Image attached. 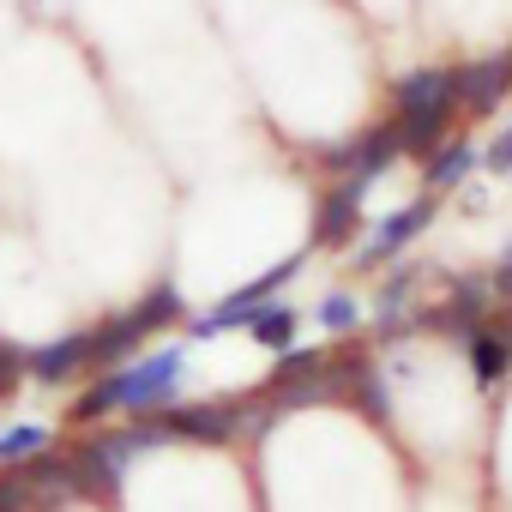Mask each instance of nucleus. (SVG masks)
Returning <instances> with one entry per match:
<instances>
[{
  "mask_svg": "<svg viewBox=\"0 0 512 512\" xmlns=\"http://www.w3.org/2000/svg\"><path fill=\"white\" fill-rule=\"evenodd\" d=\"M247 338L260 344V350H272V356H284V350H296V338H302V314H296L290 302H266L260 314L247 320Z\"/></svg>",
  "mask_w": 512,
  "mask_h": 512,
  "instance_id": "9",
  "label": "nucleus"
},
{
  "mask_svg": "<svg viewBox=\"0 0 512 512\" xmlns=\"http://www.w3.org/2000/svg\"><path fill=\"white\" fill-rule=\"evenodd\" d=\"M488 284H494V302H512V247L500 253V266H494V278H488Z\"/></svg>",
  "mask_w": 512,
  "mask_h": 512,
  "instance_id": "15",
  "label": "nucleus"
},
{
  "mask_svg": "<svg viewBox=\"0 0 512 512\" xmlns=\"http://www.w3.org/2000/svg\"><path fill=\"white\" fill-rule=\"evenodd\" d=\"M19 380H25V350L19 344H0V398H7Z\"/></svg>",
  "mask_w": 512,
  "mask_h": 512,
  "instance_id": "13",
  "label": "nucleus"
},
{
  "mask_svg": "<svg viewBox=\"0 0 512 512\" xmlns=\"http://www.w3.org/2000/svg\"><path fill=\"white\" fill-rule=\"evenodd\" d=\"M314 320H320V332H356L368 320V308L356 302V290H326L320 308H314Z\"/></svg>",
  "mask_w": 512,
  "mask_h": 512,
  "instance_id": "10",
  "label": "nucleus"
},
{
  "mask_svg": "<svg viewBox=\"0 0 512 512\" xmlns=\"http://www.w3.org/2000/svg\"><path fill=\"white\" fill-rule=\"evenodd\" d=\"M356 398L386 422L392 416V386H386V374H380V362H356Z\"/></svg>",
  "mask_w": 512,
  "mask_h": 512,
  "instance_id": "12",
  "label": "nucleus"
},
{
  "mask_svg": "<svg viewBox=\"0 0 512 512\" xmlns=\"http://www.w3.org/2000/svg\"><path fill=\"white\" fill-rule=\"evenodd\" d=\"M368 211V181H332L320 193V223H314V247H344L362 229Z\"/></svg>",
  "mask_w": 512,
  "mask_h": 512,
  "instance_id": "6",
  "label": "nucleus"
},
{
  "mask_svg": "<svg viewBox=\"0 0 512 512\" xmlns=\"http://www.w3.org/2000/svg\"><path fill=\"white\" fill-rule=\"evenodd\" d=\"M482 163H488L494 175H512V127H500L494 145H482Z\"/></svg>",
  "mask_w": 512,
  "mask_h": 512,
  "instance_id": "14",
  "label": "nucleus"
},
{
  "mask_svg": "<svg viewBox=\"0 0 512 512\" xmlns=\"http://www.w3.org/2000/svg\"><path fill=\"white\" fill-rule=\"evenodd\" d=\"M25 374L43 380V386H61V380H73V374H97V326L61 332V338L25 350Z\"/></svg>",
  "mask_w": 512,
  "mask_h": 512,
  "instance_id": "3",
  "label": "nucleus"
},
{
  "mask_svg": "<svg viewBox=\"0 0 512 512\" xmlns=\"http://www.w3.org/2000/svg\"><path fill=\"white\" fill-rule=\"evenodd\" d=\"M187 380V350L181 344H163V350H145L121 368H103L97 386L79 398V422H97V416H145V410H169L175 392Z\"/></svg>",
  "mask_w": 512,
  "mask_h": 512,
  "instance_id": "1",
  "label": "nucleus"
},
{
  "mask_svg": "<svg viewBox=\"0 0 512 512\" xmlns=\"http://www.w3.org/2000/svg\"><path fill=\"white\" fill-rule=\"evenodd\" d=\"M500 332H506V344H512V314H506V320H500Z\"/></svg>",
  "mask_w": 512,
  "mask_h": 512,
  "instance_id": "16",
  "label": "nucleus"
},
{
  "mask_svg": "<svg viewBox=\"0 0 512 512\" xmlns=\"http://www.w3.org/2000/svg\"><path fill=\"white\" fill-rule=\"evenodd\" d=\"M506 97H512V55H506V49L476 55V61H458V103H464V121L500 109Z\"/></svg>",
  "mask_w": 512,
  "mask_h": 512,
  "instance_id": "5",
  "label": "nucleus"
},
{
  "mask_svg": "<svg viewBox=\"0 0 512 512\" xmlns=\"http://www.w3.org/2000/svg\"><path fill=\"white\" fill-rule=\"evenodd\" d=\"M398 127V145L404 157H428L440 139H452V127L464 121V103H458V61L446 67H416L392 85V115Z\"/></svg>",
  "mask_w": 512,
  "mask_h": 512,
  "instance_id": "2",
  "label": "nucleus"
},
{
  "mask_svg": "<svg viewBox=\"0 0 512 512\" xmlns=\"http://www.w3.org/2000/svg\"><path fill=\"white\" fill-rule=\"evenodd\" d=\"M43 446H49V428H43V422H19V428H0V464L37 458Z\"/></svg>",
  "mask_w": 512,
  "mask_h": 512,
  "instance_id": "11",
  "label": "nucleus"
},
{
  "mask_svg": "<svg viewBox=\"0 0 512 512\" xmlns=\"http://www.w3.org/2000/svg\"><path fill=\"white\" fill-rule=\"evenodd\" d=\"M428 217H434V193H428V199H410V205H398V211H386V217L368 229V241L356 247V260H362V266H386V260H398V253L428 229Z\"/></svg>",
  "mask_w": 512,
  "mask_h": 512,
  "instance_id": "4",
  "label": "nucleus"
},
{
  "mask_svg": "<svg viewBox=\"0 0 512 512\" xmlns=\"http://www.w3.org/2000/svg\"><path fill=\"white\" fill-rule=\"evenodd\" d=\"M482 163V145L470 139V133H452V139H440L428 157H422V175H428V193H446V187H458L470 169Z\"/></svg>",
  "mask_w": 512,
  "mask_h": 512,
  "instance_id": "8",
  "label": "nucleus"
},
{
  "mask_svg": "<svg viewBox=\"0 0 512 512\" xmlns=\"http://www.w3.org/2000/svg\"><path fill=\"white\" fill-rule=\"evenodd\" d=\"M458 344H464V362H470L476 386H482V392H494V386L506 380V368H512V344H506V332L476 320V326H464V332H458Z\"/></svg>",
  "mask_w": 512,
  "mask_h": 512,
  "instance_id": "7",
  "label": "nucleus"
},
{
  "mask_svg": "<svg viewBox=\"0 0 512 512\" xmlns=\"http://www.w3.org/2000/svg\"><path fill=\"white\" fill-rule=\"evenodd\" d=\"M506 55H512V43H506Z\"/></svg>",
  "mask_w": 512,
  "mask_h": 512,
  "instance_id": "17",
  "label": "nucleus"
}]
</instances>
